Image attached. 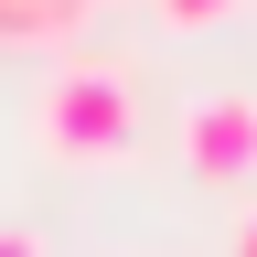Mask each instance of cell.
<instances>
[{"mask_svg": "<svg viewBox=\"0 0 257 257\" xmlns=\"http://www.w3.org/2000/svg\"><path fill=\"white\" fill-rule=\"evenodd\" d=\"M236 257H257V214H246V225H236Z\"/></svg>", "mask_w": 257, "mask_h": 257, "instance_id": "6", "label": "cell"}, {"mask_svg": "<svg viewBox=\"0 0 257 257\" xmlns=\"http://www.w3.org/2000/svg\"><path fill=\"white\" fill-rule=\"evenodd\" d=\"M96 22V0H0V54H54Z\"/></svg>", "mask_w": 257, "mask_h": 257, "instance_id": "3", "label": "cell"}, {"mask_svg": "<svg viewBox=\"0 0 257 257\" xmlns=\"http://www.w3.org/2000/svg\"><path fill=\"white\" fill-rule=\"evenodd\" d=\"M0 257H43V236H22V225H0Z\"/></svg>", "mask_w": 257, "mask_h": 257, "instance_id": "5", "label": "cell"}, {"mask_svg": "<svg viewBox=\"0 0 257 257\" xmlns=\"http://www.w3.org/2000/svg\"><path fill=\"white\" fill-rule=\"evenodd\" d=\"M32 140H43L54 161H118L128 140H140V86H128L118 64H64V75H43Z\"/></svg>", "mask_w": 257, "mask_h": 257, "instance_id": "1", "label": "cell"}, {"mask_svg": "<svg viewBox=\"0 0 257 257\" xmlns=\"http://www.w3.org/2000/svg\"><path fill=\"white\" fill-rule=\"evenodd\" d=\"M246 0H150V22L161 32H214V22H236Z\"/></svg>", "mask_w": 257, "mask_h": 257, "instance_id": "4", "label": "cell"}, {"mask_svg": "<svg viewBox=\"0 0 257 257\" xmlns=\"http://www.w3.org/2000/svg\"><path fill=\"white\" fill-rule=\"evenodd\" d=\"M182 172L204 193H246L257 182V96L246 86H214L182 107Z\"/></svg>", "mask_w": 257, "mask_h": 257, "instance_id": "2", "label": "cell"}]
</instances>
